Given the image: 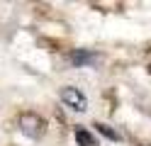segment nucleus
<instances>
[{
	"label": "nucleus",
	"mask_w": 151,
	"mask_h": 146,
	"mask_svg": "<svg viewBox=\"0 0 151 146\" xmlns=\"http://www.w3.org/2000/svg\"><path fill=\"white\" fill-rule=\"evenodd\" d=\"M61 102L66 107H71L73 112H86L88 110V97L81 88H73V85H66L61 88Z\"/></svg>",
	"instance_id": "1"
},
{
	"label": "nucleus",
	"mask_w": 151,
	"mask_h": 146,
	"mask_svg": "<svg viewBox=\"0 0 151 146\" xmlns=\"http://www.w3.org/2000/svg\"><path fill=\"white\" fill-rule=\"evenodd\" d=\"M44 119L39 114H34V112H24L20 117V132L24 136H29V139H39V136L44 134Z\"/></svg>",
	"instance_id": "2"
},
{
	"label": "nucleus",
	"mask_w": 151,
	"mask_h": 146,
	"mask_svg": "<svg viewBox=\"0 0 151 146\" xmlns=\"http://www.w3.org/2000/svg\"><path fill=\"white\" fill-rule=\"evenodd\" d=\"M68 58H71V63H73V66H90V63H95V61H98V56H95V54H90V51H86V49H76V51H73Z\"/></svg>",
	"instance_id": "3"
},
{
	"label": "nucleus",
	"mask_w": 151,
	"mask_h": 146,
	"mask_svg": "<svg viewBox=\"0 0 151 146\" xmlns=\"http://www.w3.org/2000/svg\"><path fill=\"white\" fill-rule=\"evenodd\" d=\"M76 141H78V146H98V139L88 129H83V127L76 129Z\"/></svg>",
	"instance_id": "4"
},
{
	"label": "nucleus",
	"mask_w": 151,
	"mask_h": 146,
	"mask_svg": "<svg viewBox=\"0 0 151 146\" xmlns=\"http://www.w3.org/2000/svg\"><path fill=\"white\" fill-rule=\"evenodd\" d=\"M95 127H98V132H100L102 136H107V139H112V141H119V134H117V132H112L107 124H95Z\"/></svg>",
	"instance_id": "5"
}]
</instances>
